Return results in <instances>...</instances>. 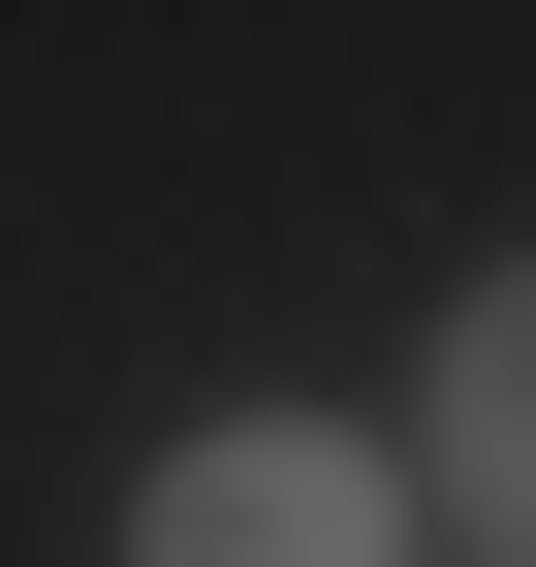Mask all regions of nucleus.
<instances>
[{"label":"nucleus","mask_w":536,"mask_h":567,"mask_svg":"<svg viewBox=\"0 0 536 567\" xmlns=\"http://www.w3.org/2000/svg\"><path fill=\"white\" fill-rule=\"evenodd\" d=\"M442 505H474V567H536V252L442 316Z\"/></svg>","instance_id":"obj_2"},{"label":"nucleus","mask_w":536,"mask_h":567,"mask_svg":"<svg viewBox=\"0 0 536 567\" xmlns=\"http://www.w3.org/2000/svg\"><path fill=\"white\" fill-rule=\"evenodd\" d=\"M126 567H411V473L348 410H221V442L126 473Z\"/></svg>","instance_id":"obj_1"}]
</instances>
